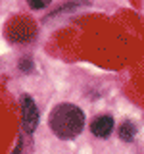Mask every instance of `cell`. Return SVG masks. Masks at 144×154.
<instances>
[{
  "label": "cell",
  "instance_id": "cell-1",
  "mask_svg": "<svg viewBox=\"0 0 144 154\" xmlns=\"http://www.w3.org/2000/svg\"><path fill=\"white\" fill-rule=\"evenodd\" d=\"M48 123H50L52 133L58 135L60 139H73L85 127V114L79 106L64 102L58 104L50 112Z\"/></svg>",
  "mask_w": 144,
  "mask_h": 154
},
{
  "label": "cell",
  "instance_id": "cell-2",
  "mask_svg": "<svg viewBox=\"0 0 144 154\" xmlns=\"http://www.w3.org/2000/svg\"><path fill=\"white\" fill-rule=\"evenodd\" d=\"M21 114H23V129L27 133H33L37 129V123H38V110H37V104L33 102L31 96H23L21 98Z\"/></svg>",
  "mask_w": 144,
  "mask_h": 154
},
{
  "label": "cell",
  "instance_id": "cell-3",
  "mask_svg": "<svg viewBox=\"0 0 144 154\" xmlns=\"http://www.w3.org/2000/svg\"><path fill=\"white\" fill-rule=\"evenodd\" d=\"M112 129H113V119L110 118V116H98V118H94L92 123H90V131L100 139H106L112 133Z\"/></svg>",
  "mask_w": 144,
  "mask_h": 154
},
{
  "label": "cell",
  "instance_id": "cell-4",
  "mask_svg": "<svg viewBox=\"0 0 144 154\" xmlns=\"http://www.w3.org/2000/svg\"><path fill=\"white\" fill-rule=\"evenodd\" d=\"M117 135H119V139L131 143L133 139H134V135H136V127H134V123H131V122H123L121 125H119Z\"/></svg>",
  "mask_w": 144,
  "mask_h": 154
},
{
  "label": "cell",
  "instance_id": "cell-5",
  "mask_svg": "<svg viewBox=\"0 0 144 154\" xmlns=\"http://www.w3.org/2000/svg\"><path fill=\"white\" fill-rule=\"evenodd\" d=\"M52 0H29V6L33 10H40V8H46Z\"/></svg>",
  "mask_w": 144,
  "mask_h": 154
},
{
  "label": "cell",
  "instance_id": "cell-6",
  "mask_svg": "<svg viewBox=\"0 0 144 154\" xmlns=\"http://www.w3.org/2000/svg\"><path fill=\"white\" fill-rule=\"evenodd\" d=\"M21 69H23V71H29V69H31V60L23 58V60H21Z\"/></svg>",
  "mask_w": 144,
  "mask_h": 154
}]
</instances>
